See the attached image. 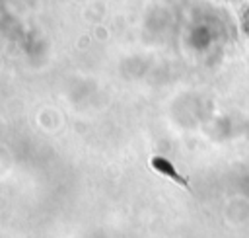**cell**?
Listing matches in <instances>:
<instances>
[{
    "label": "cell",
    "instance_id": "1",
    "mask_svg": "<svg viewBox=\"0 0 249 238\" xmlns=\"http://www.w3.org/2000/svg\"><path fill=\"white\" fill-rule=\"evenodd\" d=\"M154 168H156L158 172H161V174L171 176L175 181H179L181 185H185V187H187V181H185L179 174H175V172H173V168H171V164H169V162H165V160H161V158H156V160H154Z\"/></svg>",
    "mask_w": 249,
    "mask_h": 238
}]
</instances>
